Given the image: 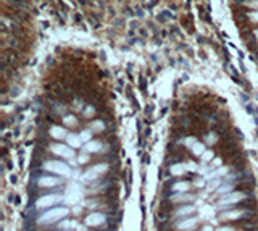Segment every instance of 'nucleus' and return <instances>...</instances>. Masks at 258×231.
Returning a JSON list of instances; mask_svg holds the SVG:
<instances>
[{
	"mask_svg": "<svg viewBox=\"0 0 258 231\" xmlns=\"http://www.w3.org/2000/svg\"><path fill=\"white\" fill-rule=\"evenodd\" d=\"M203 231H213V228L211 226H203Z\"/></svg>",
	"mask_w": 258,
	"mask_h": 231,
	"instance_id": "nucleus-15",
	"label": "nucleus"
},
{
	"mask_svg": "<svg viewBox=\"0 0 258 231\" xmlns=\"http://www.w3.org/2000/svg\"><path fill=\"white\" fill-rule=\"evenodd\" d=\"M194 210H195V207H194V205H182L181 209H178V210H176V216L189 215V213H192Z\"/></svg>",
	"mask_w": 258,
	"mask_h": 231,
	"instance_id": "nucleus-9",
	"label": "nucleus"
},
{
	"mask_svg": "<svg viewBox=\"0 0 258 231\" xmlns=\"http://www.w3.org/2000/svg\"><path fill=\"white\" fill-rule=\"evenodd\" d=\"M242 215H245V212H240V210H234V212H224L219 215L221 220H237L240 218Z\"/></svg>",
	"mask_w": 258,
	"mask_h": 231,
	"instance_id": "nucleus-8",
	"label": "nucleus"
},
{
	"mask_svg": "<svg viewBox=\"0 0 258 231\" xmlns=\"http://www.w3.org/2000/svg\"><path fill=\"white\" fill-rule=\"evenodd\" d=\"M107 221V215L103 213H90L86 216V225L87 226H99Z\"/></svg>",
	"mask_w": 258,
	"mask_h": 231,
	"instance_id": "nucleus-5",
	"label": "nucleus"
},
{
	"mask_svg": "<svg viewBox=\"0 0 258 231\" xmlns=\"http://www.w3.org/2000/svg\"><path fill=\"white\" fill-rule=\"evenodd\" d=\"M247 197H252V194L248 192V194H245V192H229V194H226L224 196V199H221V201H218V209H226V207L232 205V204H239L240 201H244V199H247Z\"/></svg>",
	"mask_w": 258,
	"mask_h": 231,
	"instance_id": "nucleus-3",
	"label": "nucleus"
},
{
	"mask_svg": "<svg viewBox=\"0 0 258 231\" xmlns=\"http://www.w3.org/2000/svg\"><path fill=\"white\" fill-rule=\"evenodd\" d=\"M218 231H236L234 228H229V226H224V228H219Z\"/></svg>",
	"mask_w": 258,
	"mask_h": 231,
	"instance_id": "nucleus-13",
	"label": "nucleus"
},
{
	"mask_svg": "<svg viewBox=\"0 0 258 231\" xmlns=\"http://www.w3.org/2000/svg\"><path fill=\"white\" fill-rule=\"evenodd\" d=\"M79 191H71V189H68V192L63 196V201L64 204H68V205H74V204H78V201H79Z\"/></svg>",
	"mask_w": 258,
	"mask_h": 231,
	"instance_id": "nucleus-7",
	"label": "nucleus"
},
{
	"mask_svg": "<svg viewBox=\"0 0 258 231\" xmlns=\"http://www.w3.org/2000/svg\"><path fill=\"white\" fill-rule=\"evenodd\" d=\"M174 192H186L189 189V183H186V181H179V183H174L173 184V187H171Z\"/></svg>",
	"mask_w": 258,
	"mask_h": 231,
	"instance_id": "nucleus-10",
	"label": "nucleus"
},
{
	"mask_svg": "<svg viewBox=\"0 0 258 231\" xmlns=\"http://www.w3.org/2000/svg\"><path fill=\"white\" fill-rule=\"evenodd\" d=\"M76 230H78V231H87L84 226H81V225H76Z\"/></svg>",
	"mask_w": 258,
	"mask_h": 231,
	"instance_id": "nucleus-14",
	"label": "nucleus"
},
{
	"mask_svg": "<svg viewBox=\"0 0 258 231\" xmlns=\"http://www.w3.org/2000/svg\"><path fill=\"white\" fill-rule=\"evenodd\" d=\"M231 20L248 58L258 70V0H228Z\"/></svg>",
	"mask_w": 258,
	"mask_h": 231,
	"instance_id": "nucleus-1",
	"label": "nucleus"
},
{
	"mask_svg": "<svg viewBox=\"0 0 258 231\" xmlns=\"http://www.w3.org/2000/svg\"><path fill=\"white\" fill-rule=\"evenodd\" d=\"M63 199V196H58V192H55V194H45V196L39 197L37 201H36V207H39V209H45V207H50L53 205L55 202H58Z\"/></svg>",
	"mask_w": 258,
	"mask_h": 231,
	"instance_id": "nucleus-4",
	"label": "nucleus"
},
{
	"mask_svg": "<svg viewBox=\"0 0 258 231\" xmlns=\"http://www.w3.org/2000/svg\"><path fill=\"white\" fill-rule=\"evenodd\" d=\"M68 215V209H64V207H55V209H52V210L45 212L44 215L39 216V223H55L57 220H61L63 216Z\"/></svg>",
	"mask_w": 258,
	"mask_h": 231,
	"instance_id": "nucleus-2",
	"label": "nucleus"
},
{
	"mask_svg": "<svg viewBox=\"0 0 258 231\" xmlns=\"http://www.w3.org/2000/svg\"><path fill=\"white\" fill-rule=\"evenodd\" d=\"M60 228H70V226H73V223H70L68 220H63V221H60Z\"/></svg>",
	"mask_w": 258,
	"mask_h": 231,
	"instance_id": "nucleus-12",
	"label": "nucleus"
},
{
	"mask_svg": "<svg viewBox=\"0 0 258 231\" xmlns=\"http://www.w3.org/2000/svg\"><path fill=\"white\" fill-rule=\"evenodd\" d=\"M194 196H187V194H174L171 197V201L174 202H187V201H192Z\"/></svg>",
	"mask_w": 258,
	"mask_h": 231,
	"instance_id": "nucleus-11",
	"label": "nucleus"
},
{
	"mask_svg": "<svg viewBox=\"0 0 258 231\" xmlns=\"http://www.w3.org/2000/svg\"><path fill=\"white\" fill-rule=\"evenodd\" d=\"M199 223V218H194V216H189V218H186V220L179 221L178 225H176V228L178 230H182V231H187V230H192L194 226Z\"/></svg>",
	"mask_w": 258,
	"mask_h": 231,
	"instance_id": "nucleus-6",
	"label": "nucleus"
}]
</instances>
